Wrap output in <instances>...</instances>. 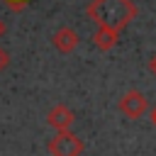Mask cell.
<instances>
[{
  "label": "cell",
  "mask_w": 156,
  "mask_h": 156,
  "mask_svg": "<svg viewBox=\"0 0 156 156\" xmlns=\"http://www.w3.org/2000/svg\"><path fill=\"white\" fill-rule=\"evenodd\" d=\"M117 39H119V32L107 29V27H98V29L93 32V46H95L98 51H110V49L117 44Z\"/></svg>",
  "instance_id": "cell-6"
},
{
  "label": "cell",
  "mask_w": 156,
  "mask_h": 156,
  "mask_svg": "<svg viewBox=\"0 0 156 156\" xmlns=\"http://www.w3.org/2000/svg\"><path fill=\"white\" fill-rule=\"evenodd\" d=\"M149 71L156 76V54H154V56H151V61H149Z\"/></svg>",
  "instance_id": "cell-9"
},
{
  "label": "cell",
  "mask_w": 156,
  "mask_h": 156,
  "mask_svg": "<svg viewBox=\"0 0 156 156\" xmlns=\"http://www.w3.org/2000/svg\"><path fill=\"white\" fill-rule=\"evenodd\" d=\"M119 112L129 119H139L149 112V100L141 90H127L119 100Z\"/></svg>",
  "instance_id": "cell-3"
},
{
  "label": "cell",
  "mask_w": 156,
  "mask_h": 156,
  "mask_svg": "<svg viewBox=\"0 0 156 156\" xmlns=\"http://www.w3.org/2000/svg\"><path fill=\"white\" fill-rule=\"evenodd\" d=\"M7 66H10V54L5 49H0V71H5Z\"/></svg>",
  "instance_id": "cell-8"
},
{
  "label": "cell",
  "mask_w": 156,
  "mask_h": 156,
  "mask_svg": "<svg viewBox=\"0 0 156 156\" xmlns=\"http://www.w3.org/2000/svg\"><path fill=\"white\" fill-rule=\"evenodd\" d=\"M46 122H49V127H54L56 132H68V129L73 127V122H76V115H73V110L66 107V105H54V107L49 110V115H46Z\"/></svg>",
  "instance_id": "cell-4"
},
{
  "label": "cell",
  "mask_w": 156,
  "mask_h": 156,
  "mask_svg": "<svg viewBox=\"0 0 156 156\" xmlns=\"http://www.w3.org/2000/svg\"><path fill=\"white\" fill-rule=\"evenodd\" d=\"M2 34H5V22L0 20V37H2Z\"/></svg>",
  "instance_id": "cell-11"
},
{
  "label": "cell",
  "mask_w": 156,
  "mask_h": 156,
  "mask_svg": "<svg viewBox=\"0 0 156 156\" xmlns=\"http://www.w3.org/2000/svg\"><path fill=\"white\" fill-rule=\"evenodd\" d=\"M49 156H80L83 154V141L68 129V132H56L49 144Z\"/></svg>",
  "instance_id": "cell-2"
},
{
  "label": "cell",
  "mask_w": 156,
  "mask_h": 156,
  "mask_svg": "<svg viewBox=\"0 0 156 156\" xmlns=\"http://www.w3.org/2000/svg\"><path fill=\"white\" fill-rule=\"evenodd\" d=\"M51 44H54V49L58 54H71L78 46V34L71 27H58L54 32V37H51Z\"/></svg>",
  "instance_id": "cell-5"
},
{
  "label": "cell",
  "mask_w": 156,
  "mask_h": 156,
  "mask_svg": "<svg viewBox=\"0 0 156 156\" xmlns=\"http://www.w3.org/2000/svg\"><path fill=\"white\" fill-rule=\"evenodd\" d=\"M151 124H154V127H156V107H154V110H151Z\"/></svg>",
  "instance_id": "cell-10"
},
{
  "label": "cell",
  "mask_w": 156,
  "mask_h": 156,
  "mask_svg": "<svg viewBox=\"0 0 156 156\" xmlns=\"http://www.w3.org/2000/svg\"><path fill=\"white\" fill-rule=\"evenodd\" d=\"M136 12L139 10L132 0H93L85 7V15L98 27H107L115 32H122L124 27H129V22H134Z\"/></svg>",
  "instance_id": "cell-1"
},
{
  "label": "cell",
  "mask_w": 156,
  "mask_h": 156,
  "mask_svg": "<svg viewBox=\"0 0 156 156\" xmlns=\"http://www.w3.org/2000/svg\"><path fill=\"white\" fill-rule=\"evenodd\" d=\"M5 2H7V7H10L12 12H20V10H24V7H27V2H29V0H5Z\"/></svg>",
  "instance_id": "cell-7"
}]
</instances>
